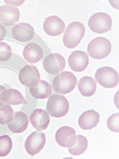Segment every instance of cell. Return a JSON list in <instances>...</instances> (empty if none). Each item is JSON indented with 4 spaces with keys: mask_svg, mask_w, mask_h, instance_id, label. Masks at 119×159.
Masks as SVG:
<instances>
[{
    "mask_svg": "<svg viewBox=\"0 0 119 159\" xmlns=\"http://www.w3.org/2000/svg\"><path fill=\"white\" fill-rule=\"evenodd\" d=\"M95 81L106 89H113L118 84V73L108 66L99 68L95 73Z\"/></svg>",
    "mask_w": 119,
    "mask_h": 159,
    "instance_id": "obj_6",
    "label": "cell"
},
{
    "mask_svg": "<svg viewBox=\"0 0 119 159\" xmlns=\"http://www.w3.org/2000/svg\"><path fill=\"white\" fill-rule=\"evenodd\" d=\"M112 45L107 38L99 37L92 39L87 45V53L94 59L101 60L107 57L111 52Z\"/></svg>",
    "mask_w": 119,
    "mask_h": 159,
    "instance_id": "obj_3",
    "label": "cell"
},
{
    "mask_svg": "<svg viewBox=\"0 0 119 159\" xmlns=\"http://www.w3.org/2000/svg\"><path fill=\"white\" fill-rule=\"evenodd\" d=\"M46 143L45 134L42 131H34L27 137L25 143V149L30 156H35L43 150Z\"/></svg>",
    "mask_w": 119,
    "mask_h": 159,
    "instance_id": "obj_7",
    "label": "cell"
},
{
    "mask_svg": "<svg viewBox=\"0 0 119 159\" xmlns=\"http://www.w3.org/2000/svg\"><path fill=\"white\" fill-rule=\"evenodd\" d=\"M20 18V11L18 8L7 5L0 7V23L11 25L18 22Z\"/></svg>",
    "mask_w": 119,
    "mask_h": 159,
    "instance_id": "obj_18",
    "label": "cell"
},
{
    "mask_svg": "<svg viewBox=\"0 0 119 159\" xmlns=\"http://www.w3.org/2000/svg\"><path fill=\"white\" fill-rule=\"evenodd\" d=\"M13 143L8 135L0 137V157H6L12 150Z\"/></svg>",
    "mask_w": 119,
    "mask_h": 159,
    "instance_id": "obj_23",
    "label": "cell"
},
{
    "mask_svg": "<svg viewBox=\"0 0 119 159\" xmlns=\"http://www.w3.org/2000/svg\"><path fill=\"white\" fill-rule=\"evenodd\" d=\"M76 130L71 127L64 126L56 130L55 134V139L59 146L62 147H72L76 142Z\"/></svg>",
    "mask_w": 119,
    "mask_h": 159,
    "instance_id": "obj_11",
    "label": "cell"
},
{
    "mask_svg": "<svg viewBox=\"0 0 119 159\" xmlns=\"http://www.w3.org/2000/svg\"><path fill=\"white\" fill-rule=\"evenodd\" d=\"M118 113H115L110 116L107 119V127L111 130L112 132L117 133L119 131L118 127Z\"/></svg>",
    "mask_w": 119,
    "mask_h": 159,
    "instance_id": "obj_26",
    "label": "cell"
},
{
    "mask_svg": "<svg viewBox=\"0 0 119 159\" xmlns=\"http://www.w3.org/2000/svg\"><path fill=\"white\" fill-rule=\"evenodd\" d=\"M88 26L96 34H104L111 30L112 18L107 13H95L89 18Z\"/></svg>",
    "mask_w": 119,
    "mask_h": 159,
    "instance_id": "obj_5",
    "label": "cell"
},
{
    "mask_svg": "<svg viewBox=\"0 0 119 159\" xmlns=\"http://www.w3.org/2000/svg\"><path fill=\"white\" fill-rule=\"evenodd\" d=\"M29 92L31 96L35 99H46L51 96L52 87L47 81L39 80L36 84L29 87Z\"/></svg>",
    "mask_w": 119,
    "mask_h": 159,
    "instance_id": "obj_20",
    "label": "cell"
},
{
    "mask_svg": "<svg viewBox=\"0 0 119 159\" xmlns=\"http://www.w3.org/2000/svg\"><path fill=\"white\" fill-rule=\"evenodd\" d=\"M29 125V118L22 111L16 112L14 114L11 120L8 122L7 126L9 130L13 133H22L25 131Z\"/></svg>",
    "mask_w": 119,
    "mask_h": 159,
    "instance_id": "obj_16",
    "label": "cell"
},
{
    "mask_svg": "<svg viewBox=\"0 0 119 159\" xmlns=\"http://www.w3.org/2000/svg\"><path fill=\"white\" fill-rule=\"evenodd\" d=\"M100 116L96 111L88 110L86 111L79 117L78 124L79 127L84 130H89L99 124Z\"/></svg>",
    "mask_w": 119,
    "mask_h": 159,
    "instance_id": "obj_17",
    "label": "cell"
},
{
    "mask_svg": "<svg viewBox=\"0 0 119 159\" xmlns=\"http://www.w3.org/2000/svg\"><path fill=\"white\" fill-rule=\"evenodd\" d=\"M32 126L37 130H44L49 127L50 117L47 111L43 109H35L29 118Z\"/></svg>",
    "mask_w": 119,
    "mask_h": 159,
    "instance_id": "obj_15",
    "label": "cell"
},
{
    "mask_svg": "<svg viewBox=\"0 0 119 159\" xmlns=\"http://www.w3.org/2000/svg\"><path fill=\"white\" fill-rule=\"evenodd\" d=\"M24 103V97L19 91L7 89L0 85V106L2 105H18Z\"/></svg>",
    "mask_w": 119,
    "mask_h": 159,
    "instance_id": "obj_9",
    "label": "cell"
},
{
    "mask_svg": "<svg viewBox=\"0 0 119 159\" xmlns=\"http://www.w3.org/2000/svg\"><path fill=\"white\" fill-rule=\"evenodd\" d=\"M12 57L11 47L5 42H0V62L9 61Z\"/></svg>",
    "mask_w": 119,
    "mask_h": 159,
    "instance_id": "obj_25",
    "label": "cell"
},
{
    "mask_svg": "<svg viewBox=\"0 0 119 159\" xmlns=\"http://www.w3.org/2000/svg\"><path fill=\"white\" fill-rule=\"evenodd\" d=\"M5 2L7 4H9V5H12V6H20L22 5V3L24 2V1H17V2H12V1H7L6 0Z\"/></svg>",
    "mask_w": 119,
    "mask_h": 159,
    "instance_id": "obj_28",
    "label": "cell"
},
{
    "mask_svg": "<svg viewBox=\"0 0 119 159\" xmlns=\"http://www.w3.org/2000/svg\"><path fill=\"white\" fill-rule=\"evenodd\" d=\"M43 29L49 36L56 37L63 34L65 30V24L60 18L56 15H52L45 19Z\"/></svg>",
    "mask_w": 119,
    "mask_h": 159,
    "instance_id": "obj_13",
    "label": "cell"
},
{
    "mask_svg": "<svg viewBox=\"0 0 119 159\" xmlns=\"http://www.w3.org/2000/svg\"><path fill=\"white\" fill-rule=\"evenodd\" d=\"M76 142L72 147H68V151L72 155L78 156L83 154L88 147V141L86 137L81 134L76 135Z\"/></svg>",
    "mask_w": 119,
    "mask_h": 159,
    "instance_id": "obj_22",
    "label": "cell"
},
{
    "mask_svg": "<svg viewBox=\"0 0 119 159\" xmlns=\"http://www.w3.org/2000/svg\"><path fill=\"white\" fill-rule=\"evenodd\" d=\"M76 76L68 71L58 73L52 80V89L59 94H68L76 88Z\"/></svg>",
    "mask_w": 119,
    "mask_h": 159,
    "instance_id": "obj_1",
    "label": "cell"
},
{
    "mask_svg": "<svg viewBox=\"0 0 119 159\" xmlns=\"http://www.w3.org/2000/svg\"><path fill=\"white\" fill-rule=\"evenodd\" d=\"M22 54L25 61L30 64H35L42 61L44 56V51L38 44L32 42L25 45Z\"/></svg>",
    "mask_w": 119,
    "mask_h": 159,
    "instance_id": "obj_19",
    "label": "cell"
},
{
    "mask_svg": "<svg viewBox=\"0 0 119 159\" xmlns=\"http://www.w3.org/2000/svg\"><path fill=\"white\" fill-rule=\"evenodd\" d=\"M6 34H7V30L2 24L0 23V42H2V40L5 38Z\"/></svg>",
    "mask_w": 119,
    "mask_h": 159,
    "instance_id": "obj_27",
    "label": "cell"
},
{
    "mask_svg": "<svg viewBox=\"0 0 119 159\" xmlns=\"http://www.w3.org/2000/svg\"><path fill=\"white\" fill-rule=\"evenodd\" d=\"M39 71L34 65H26L22 68L18 74V80L20 83L26 87H31L36 84L40 80Z\"/></svg>",
    "mask_w": 119,
    "mask_h": 159,
    "instance_id": "obj_10",
    "label": "cell"
},
{
    "mask_svg": "<svg viewBox=\"0 0 119 159\" xmlns=\"http://www.w3.org/2000/svg\"><path fill=\"white\" fill-rule=\"evenodd\" d=\"M85 34V26L79 22H73L65 29L63 37L64 45L68 49L76 47Z\"/></svg>",
    "mask_w": 119,
    "mask_h": 159,
    "instance_id": "obj_2",
    "label": "cell"
},
{
    "mask_svg": "<svg viewBox=\"0 0 119 159\" xmlns=\"http://www.w3.org/2000/svg\"><path fill=\"white\" fill-rule=\"evenodd\" d=\"M46 110L52 117H64L69 111V103L66 97L58 93L51 95L46 104Z\"/></svg>",
    "mask_w": 119,
    "mask_h": 159,
    "instance_id": "obj_4",
    "label": "cell"
},
{
    "mask_svg": "<svg viewBox=\"0 0 119 159\" xmlns=\"http://www.w3.org/2000/svg\"><path fill=\"white\" fill-rule=\"evenodd\" d=\"M12 36L16 41L21 42H29L34 37V29L29 23L21 22L13 26Z\"/></svg>",
    "mask_w": 119,
    "mask_h": 159,
    "instance_id": "obj_14",
    "label": "cell"
},
{
    "mask_svg": "<svg viewBox=\"0 0 119 159\" xmlns=\"http://www.w3.org/2000/svg\"><path fill=\"white\" fill-rule=\"evenodd\" d=\"M68 62L72 71L77 72H83L89 65L88 54L83 51L76 50L71 53Z\"/></svg>",
    "mask_w": 119,
    "mask_h": 159,
    "instance_id": "obj_12",
    "label": "cell"
},
{
    "mask_svg": "<svg viewBox=\"0 0 119 159\" xmlns=\"http://www.w3.org/2000/svg\"><path fill=\"white\" fill-rule=\"evenodd\" d=\"M15 114V111L11 105L0 106V124H7Z\"/></svg>",
    "mask_w": 119,
    "mask_h": 159,
    "instance_id": "obj_24",
    "label": "cell"
},
{
    "mask_svg": "<svg viewBox=\"0 0 119 159\" xmlns=\"http://www.w3.org/2000/svg\"><path fill=\"white\" fill-rule=\"evenodd\" d=\"M44 69L51 75H57L66 66V61L59 53H51L45 57L43 61Z\"/></svg>",
    "mask_w": 119,
    "mask_h": 159,
    "instance_id": "obj_8",
    "label": "cell"
},
{
    "mask_svg": "<svg viewBox=\"0 0 119 159\" xmlns=\"http://www.w3.org/2000/svg\"><path fill=\"white\" fill-rule=\"evenodd\" d=\"M78 89L83 96L89 97L93 96L97 89L95 80L90 76H83L78 83Z\"/></svg>",
    "mask_w": 119,
    "mask_h": 159,
    "instance_id": "obj_21",
    "label": "cell"
}]
</instances>
